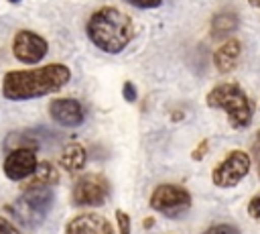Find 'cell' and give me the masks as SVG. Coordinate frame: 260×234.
<instances>
[{
    "label": "cell",
    "mask_w": 260,
    "mask_h": 234,
    "mask_svg": "<svg viewBox=\"0 0 260 234\" xmlns=\"http://www.w3.org/2000/svg\"><path fill=\"white\" fill-rule=\"evenodd\" d=\"M71 79V69L63 63H49L35 69H14L2 79V96L6 100H32L55 94Z\"/></svg>",
    "instance_id": "cell-1"
},
{
    "label": "cell",
    "mask_w": 260,
    "mask_h": 234,
    "mask_svg": "<svg viewBox=\"0 0 260 234\" xmlns=\"http://www.w3.org/2000/svg\"><path fill=\"white\" fill-rule=\"evenodd\" d=\"M85 33L87 39L100 51L116 55L122 53L134 39V22L120 8L102 6L89 16L85 24Z\"/></svg>",
    "instance_id": "cell-2"
},
{
    "label": "cell",
    "mask_w": 260,
    "mask_h": 234,
    "mask_svg": "<svg viewBox=\"0 0 260 234\" xmlns=\"http://www.w3.org/2000/svg\"><path fill=\"white\" fill-rule=\"evenodd\" d=\"M205 104L213 110H223L234 130H244L252 122V116H254L252 100L242 90V85L234 81H223V83L213 85L205 98Z\"/></svg>",
    "instance_id": "cell-3"
},
{
    "label": "cell",
    "mask_w": 260,
    "mask_h": 234,
    "mask_svg": "<svg viewBox=\"0 0 260 234\" xmlns=\"http://www.w3.org/2000/svg\"><path fill=\"white\" fill-rule=\"evenodd\" d=\"M24 193L10 203V214L28 228H37L39 224L45 222L47 214L53 208L55 195L51 187H24Z\"/></svg>",
    "instance_id": "cell-4"
},
{
    "label": "cell",
    "mask_w": 260,
    "mask_h": 234,
    "mask_svg": "<svg viewBox=\"0 0 260 234\" xmlns=\"http://www.w3.org/2000/svg\"><path fill=\"white\" fill-rule=\"evenodd\" d=\"M150 208L167 218H179L191 208V195L181 185L162 183L150 195Z\"/></svg>",
    "instance_id": "cell-5"
},
{
    "label": "cell",
    "mask_w": 260,
    "mask_h": 234,
    "mask_svg": "<svg viewBox=\"0 0 260 234\" xmlns=\"http://www.w3.org/2000/svg\"><path fill=\"white\" fill-rule=\"evenodd\" d=\"M110 195V183L100 173H85L79 175L73 185V203L79 208H95L102 206Z\"/></svg>",
    "instance_id": "cell-6"
},
{
    "label": "cell",
    "mask_w": 260,
    "mask_h": 234,
    "mask_svg": "<svg viewBox=\"0 0 260 234\" xmlns=\"http://www.w3.org/2000/svg\"><path fill=\"white\" fill-rule=\"evenodd\" d=\"M250 155L246 151H232L225 155L221 163L215 165L211 173V181L215 187H236L250 171Z\"/></svg>",
    "instance_id": "cell-7"
},
{
    "label": "cell",
    "mask_w": 260,
    "mask_h": 234,
    "mask_svg": "<svg viewBox=\"0 0 260 234\" xmlns=\"http://www.w3.org/2000/svg\"><path fill=\"white\" fill-rule=\"evenodd\" d=\"M49 53V43L35 31L22 28L12 39V55L22 63H39Z\"/></svg>",
    "instance_id": "cell-8"
},
{
    "label": "cell",
    "mask_w": 260,
    "mask_h": 234,
    "mask_svg": "<svg viewBox=\"0 0 260 234\" xmlns=\"http://www.w3.org/2000/svg\"><path fill=\"white\" fill-rule=\"evenodd\" d=\"M37 165H39V159H37L35 151L32 149L18 147L12 153H8V157L4 159L2 169H4V175L8 179H12V181H24V179H28L35 173Z\"/></svg>",
    "instance_id": "cell-9"
},
{
    "label": "cell",
    "mask_w": 260,
    "mask_h": 234,
    "mask_svg": "<svg viewBox=\"0 0 260 234\" xmlns=\"http://www.w3.org/2000/svg\"><path fill=\"white\" fill-rule=\"evenodd\" d=\"M49 114L57 124L67 126V128H75V126L83 124V120H85L83 106L73 98H55V100H51Z\"/></svg>",
    "instance_id": "cell-10"
},
{
    "label": "cell",
    "mask_w": 260,
    "mask_h": 234,
    "mask_svg": "<svg viewBox=\"0 0 260 234\" xmlns=\"http://www.w3.org/2000/svg\"><path fill=\"white\" fill-rule=\"evenodd\" d=\"M65 234H114V228L102 214L85 212L67 222Z\"/></svg>",
    "instance_id": "cell-11"
},
{
    "label": "cell",
    "mask_w": 260,
    "mask_h": 234,
    "mask_svg": "<svg viewBox=\"0 0 260 234\" xmlns=\"http://www.w3.org/2000/svg\"><path fill=\"white\" fill-rule=\"evenodd\" d=\"M242 53V43L238 39H228L225 43H221L215 51H213V65L219 73H230Z\"/></svg>",
    "instance_id": "cell-12"
},
{
    "label": "cell",
    "mask_w": 260,
    "mask_h": 234,
    "mask_svg": "<svg viewBox=\"0 0 260 234\" xmlns=\"http://www.w3.org/2000/svg\"><path fill=\"white\" fill-rule=\"evenodd\" d=\"M238 24H240L238 12L225 8V10H219V12L211 18V28H209V33H211L213 39H225L228 35H232V33L238 28Z\"/></svg>",
    "instance_id": "cell-13"
},
{
    "label": "cell",
    "mask_w": 260,
    "mask_h": 234,
    "mask_svg": "<svg viewBox=\"0 0 260 234\" xmlns=\"http://www.w3.org/2000/svg\"><path fill=\"white\" fill-rule=\"evenodd\" d=\"M87 163V153L85 149L79 144V142H69L63 153H61V159H59V165L69 171V173H75V171H81Z\"/></svg>",
    "instance_id": "cell-14"
},
{
    "label": "cell",
    "mask_w": 260,
    "mask_h": 234,
    "mask_svg": "<svg viewBox=\"0 0 260 234\" xmlns=\"http://www.w3.org/2000/svg\"><path fill=\"white\" fill-rule=\"evenodd\" d=\"M57 181H59V173H57L55 165L49 163V161H43V163L37 165L35 173L28 177V181L24 183V187H51Z\"/></svg>",
    "instance_id": "cell-15"
},
{
    "label": "cell",
    "mask_w": 260,
    "mask_h": 234,
    "mask_svg": "<svg viewBox=\"0 0 260 234\" xmlns=\"http://www.w3.org/2000/svg\"><path fill=\"white\" fill-rule=\"evenodd\" d=\"M203 234H242L240 228H236L234 224H213L209 226Z\"/></svg>",
    "instance_id": "cell-16"
},
{
    "label": "cell",
    "mask_w": 260,
    "mask_h": 234,
    "mask_svg": "<svg viewBox=\"0 0 260 234\" xmlns=\"http://www.w3.org/2000/svg\"><path fill=\"white\" fill-rule=\"evenodd\" d=\"M116 222H118V230H120V234H130V216L126 214V212H122V210H116Z\"/></svg>",
    "instance_id": "cell-17"
},
{
    "label": "cell",
    "mask_w": 260,
    "mask_h": 234,
    "mask_svg": "<svg viewBox=\"0 0 260 234\" xmlns=\"http://www.w3.org/2000/svg\"><path fill=\"white\" fill-rule=\"evenodd\" d=\"M248 214H250V218H254L256 222H260V193H256L248 201Z\"/></svg>",
    "instance_id": "cell-18"
},
{
    "label": "cell",
    "mask_w": 260,
    "mask_h": 234,
    "mask_svg": "<svg viewBox=\"0 0 260 234\" xmlns=\"http://www.w3.org/2000/svg\"><path fill=\"white\" fill-rule=\"evenodd\" d=\"M122 96H124L126 102H136L138 92H136V87H134L132 81H124V85H122Z\"/></svg>",
    "instance_id": "cell-19"
},
{
    "label": "cell",
    "mask_w": 260,
    "mask_h": 234,
    "mask_svg": "<svg viewBox=\"0 0 260 234\" xmlns=\"http://www.w3.org/2000/svg\"><path fill=\"white\" fill-rule=\"evenodd\" d=\"M126 2L136 8H158L162 4V0H126Z\"/></svg>",
    "instance_id": "cell-20"
},
{
    "label": "cell",
    "mask_w": 260,
    "mask_h": 234,
    "mask_svg": "<svg viewBox=\"0 0 260 234\" xmlns=\"http://www.w3.org/2000/svg\"><path fill=\"white\" fill-rule=\"evenodd\" d=\"M207 149H209V144H207V140H201L195 149H193V153H191V159L193 161H201L205 155H207Z\"/></svg>",
    "instance_id": "cell-21"
},
{
    "label": "cell",
    "mask_w": 260,
    "mask_h": 234,
    "mask_svg": "<svg viewBox=\"0 0 260 234\" xmlns=\"http://www.w3.org/2000/svg\"><path fill=\"white\" fill-rule=\"evenodd\" d=\"M0 234H20V232L16 230V226H14V224H10L6 218H2V216H0Z\"/></svg>",
    "instance_id": "cell-22"
},
{
    "label": "cell",
    "mask_w": 260,
    "mask_h": 234,
    "mask_svg": "<svg viewBox=\"0 0 260 234\" xmlns=\"http://www.w3.org/2000/svg\"><path fill=\"white\" fill-rule=\"evenodd\" d=\"M248 4L254 6V8H260V0H248Z\"/></svg>",
    "instance_id": "cell-23"
},
{
    "label": "cell",
    "mask_w": 260,
    "mask_h": 234,
    "mask_svg": "<svg viewBox=\"0 0 260 234\" xmlns=\"http://www.w3.org/2000/svg\"><path fill=\"white\" fill-rule=\"evenodd\" d=\"M150 226H152V220H150V218H146V220H144V228H150Z\"/></svg>",
    "instance_id": "cell-24"
},
{
    "label": "cell",
    "mask_w": 260,
    "mask_h": 234,
    "mask_svg": "<svg viewBox=\"0 0 260 234\" xmlns=\"http://www.w3.org/2000/svg\"><path fill=\"white\" fill-rule=\"evenodd\" d=\"M258 151H260V144H258ZM258 175H260V157H258Z\"/></svg>",
    "instance_id": "cell-25"
},
{
    "label": "cell",
    "mask_w": 260,
    "mask_h": 234,
    "mask_svg": "<svg viewBox=\"0 0 260 234\" xmlns=\"http://www.w3.org/2000/svg\"><path fill=\"white\" fill-rule=\"evenodd\" d=\"M8 2H12V4H16V2H20V0H8Z\"/></svg>",
    "instance_id": "cell-26"
}]
</instances>
